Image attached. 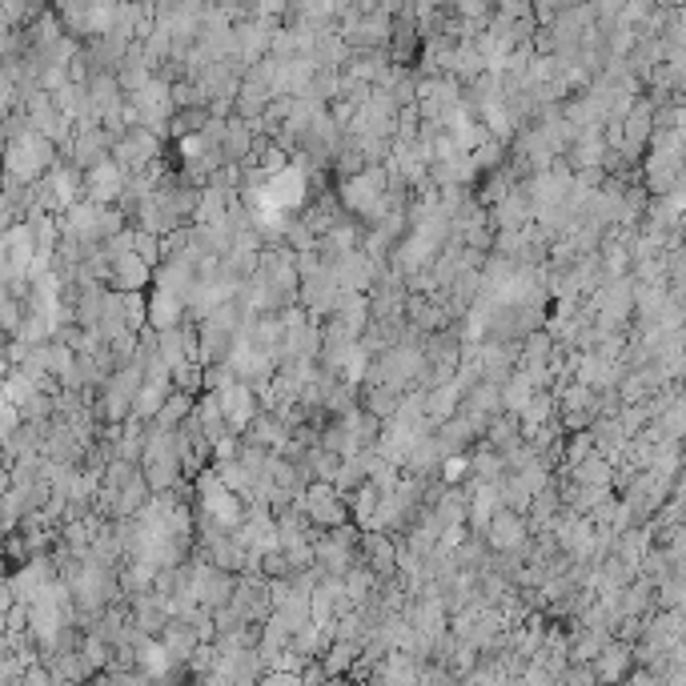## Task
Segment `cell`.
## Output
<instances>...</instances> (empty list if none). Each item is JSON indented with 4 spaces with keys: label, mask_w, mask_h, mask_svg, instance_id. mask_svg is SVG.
<instances>
[{
    "label": "cell",
    "mask_w": 686,
    "mask_h": 686,
    "mask_svg": "<svg viewBox=\"0 0 686 686\" xmlns=\"http://www.w3.org/2000/svg\"><path fill=\"white\" fill-rule=\"evenodd\" d=\"M57 161V145L49 137H41L37 129H25L21 137L5 141V173H0V185H33L37 177H45Z\"/></svg>",
    "instance_id": "obj_1"
},
{
    "label": "cell",
    "mask_w": 686,
    "mask_h": 686,
    "mask_svg": "<svg viewBox=\"0 0 686 686\" xmlns=\"http://www.w3.org/2000/svg\"><path fill=\"white\" fill-rule=\"evenodd\" d=\"M165 153V141L157 137V133H149L145 125H129L113 145H109V157L125 169V173H137V169H145L149 161H157Z\"/></svg>",
    "instance_id": "obj_2"
},
{
    "label": "cell",
    "mask_w": 686,
    "mask_h": 686,
    "mask_svg": "<svg viewBox=\"0 0 686 686\" xmlns=\"http://www.w3.org/2000/svg\"><path fill=\"white\" fill-rule=\"evenodd\" d=\"M229 606L241 622H265L269 610H273V586L269 578L261 574H237L233 582V594H229Z\"/></svg>",
    "instance_id": "obj_3"
},
{
    "label": "cell",
    "mask_w": 686,
    "mask_h": 686,
    "mask_svg": "<svg viewBox=\"0 0 686 686\" xmlns=\"http://www.w3.org/2000/svg\"><path fill=\"white\" fill-rule=\"evenodd\" d=\"M109 145H113V137L105 133L101 121L97 125H73V137H69V145L57 149V157H65L77 169H89V165H97V161L109 157Z\"/></svg>",
    "instance_id": "obj_4"
},
{
    "label": "cell",
    "mask_w": 686,
    "mask_h": 686,
    "mask_svg": "<svg viewBox=\"0 0 686 686\" xmlns=\"http://www.w3.org/2000/svg\"><path fill=\"white\" fill-rule=\"evenodd\" d=\"M125 181H129V173H125L113 157H105V161H97V165L85 169V177H81V197H89V201H97V205H113V201L121 197Z\"/></svg>",
    "instance_id": "obj_5"
},
{
    "label": "cell",
    "mask_w": 686,
    "mask_h": 686,
    "mask_svg": "<svg viewBox=\"0 0 686 686\" xmlns=\"http://www.w3.org/2000/svg\"><path fill=\"white\" fill-rule=\"evenodd\" d=\"M149 281H153V265H145L133 249H125V253H117V257L109 261V277H105L109 289L141 293V289H149Z\"/></svg>",
    "instance_id": "obj_6"
},
{
    "label": "cell",
    "mask_w": 686,
    "mask_h": 686,
    "mask_svg": "<svg viewBox=\"0 0 686 686\" xmlns=\"http://www.w3.org/2000/svg\"><path fill=\"white\" fill-rule=\"evenodd\" d=\"M209 394H217V406H221V414H225V422H229L233 434H241V426L257 414V390H249L237 378L229 386H221V390H209Z\"/></svg>",
    "instance_id": "obj_7"
},
{
    "label": "cell",
    "mask_w": 686,
    "mask_h": 686,
    "mask_svg": "<svg viewBox=\"0 0 686 686\" xmlns=\"http://www.w3.org/2000/svg\"><path fill=\"white\" fill-rule=\"evenodd\" d=\"M526 538H530V522H526V514H514V510L498 506V510H494V518H490V526H486V542H490V550H522V546H526Z\"/></svg>",
    "instance_id": "obj_8"
},
{
    "label": "cell",
    "mask_w": 686,
    "mask_h": 686,
    "mask_svg": "<svg viewBox=\"0 0 686 686\" xmlns=\"http://www.w3.org/2000/svg\"><path fill=\"white\" fill-rule=\"evenodd\" d=\"M181 317H185V297L181 293H169V289H157V285L145 289V325L149 329H169Z\"/></svg>",
    "instance_id": "obj_9"
},
{
    "label": "cell",
    "mask_w": 686,
    "mask_h": 686,
    "mask_svg": "<svg viewBox=\"0 0 686 686\" xmlns=\"http://www.w3.org/2000/svg\"><path fill=\"white\" fill-rule=\"evenodd\" d=\"M590 666H594V678L598 682H622L626 678V670L634 666V654H630V642H622V638H610L594 658H590Z\"/></svg>",
    "instance_id": "obj_10"
},
{
    "label": "cell",
    "mask_w": 686,
    "mask_h": 686,
    "mask_svg": "<svg viewBox=\"0 0 686 686\" xmlns=\"http://www.w3.org/2000/svg\"><path fill=\"white\" fill-rule=\"evenodd\" d=\"M285 438H289V426H285L281 414H273V410H257V414L241 426V442H253V446H265V450H277Z\"/></svg>",
    "instance_id": "obj_11"
},
{
    "label": "cell",
    "mask_w": 686,
    "mask_h": 686,
    "mask_svg": "<svg viewBox=\"0 0 686 686\" xmlns=\"http://www.w3.org/2000/svg\"><path fill=\"white\" fill-rule=\"evenodd\" d=\"M157 642H161V650L173 658V662H185L193 650H197V642H205L181 614H169V622L161 626V634H157Z\"/></svg>",
    "instance_id": "obj_12"
},
{
    "label": "cell",
    "mask_w": 686,
    "mask_h": 686,
    "mask_svg": "<svg viewBox=\"0 0 686 686\" xmlns=\"http://www.w3.org/2000/svg\"><path fill=\"white\" fill-rule=\"evenodd\" d=\"M153 498V490H149V482H145V474H141V466L117 486V506H113V518H133V514H141V506Z\"/></svg>",
    "instance_id": "obj_13"
},
{
    "label": "cell",
    "mask_w": 686,
    "mask_h": 686,
    "mask_svg": "<svg viewBox=\"0 0 686 686\" xmlns=\"http://www.w3.org/2000/svg\"><path fill=\"white\" fill-rule=\"evenodd\" d=\"M586 430H590V442H594V450H598L602 458H610V462H614V458L626 450V442H630V438L622 434L618 418H594Z\"/></svg>",
    "instance_id": "obj_14"
},
{
    "label": "cell",
    "mask_w": 686,
    "mask_h": 686,
    "mask_svg": "<svg viewBox=\"0 0 686 686\" xmlns=\"http://www.w3.org/2000/svg\"><path fill=\"white\" fill-rule=\"evenodd\" d=\"M193 402H197V394H189V390H177V386H169V394H165V402H161V410L149 418L153 426H161V430H173L181 418H189L193 414Z\"/></svg>",
    "instance_id": "obj_15"
},
{
    "label": "cell",
    "mask_w": 686,
    "mask_h": 686,
    "mask_svg": "<svg viewBox=\"0 0 686 686\" xmlns=\"http://www.w3.org/2000/svg\"><path fill=\"white\" fill-rule=\"evenodd\" d=\"M169 386H173L169 378H141V390H137V398H133V414H129V418L149 422V418L161 410V402H165Z\"/></svg>",
    "instance_id": "obj_16"
},
{
    "label": "cell",
    "mask_w": 686,
    "mask_h": 686,
    "mask_svg": "<svg viewBox=\"0 0 686 686\" xmlns=\"http://www.w3.org/2000/svg\"><path fill=\"white\" fill-rule=\"evenodd\" d=\"M398 402H402V390H394V386H358V406L370 410V414L382 418V422L394 418Z\"/></svg>",
    "instance_id": "obj_17"
},
{
    "label": "cell",
    "mask_w": 686,
    "mask_h": 686,
    "mask_svg": "<svg viewBox=\"0 0 686 686\" xmlns=\"http://www.w3.org/2000/svg\"><path fill=\"white\" fill-rule=\"evenodd\" d=\"M610 466H614L610 458H602L598 450H590V454H586V458H578L566 474H570L578 486H610Z\"/></svg>",
    "instance_id": "obj_18"
},
{
    "label": "cell",
    "mask_w": 686,
    "mask_h": 686,
    "mask_svg": "<svg viewBox=\"0 0 686 686\" xmlns=\"http://www.w3.org/2000/svg\"><path fill=\"white\" fill-rule=\"evenodd\" d=\"M141 474H145L153 494H161V490H169V486H177L185 478L177 458H149V462H141Z\"/></svg>",
    "instance_id": "obj_19"
},
{
    "label": "cell",
    "mask_w": 686,
    "mask_h": 686,
    "mask_svg": "<svg viewBox=\"0 0 686 686\" xmlns=\"http://www.w3.org/2000/svg\"><path fill=\"white\" fill-rule=\"evenodd\" d=\"M169 382H173L177 390L201 394V362H197V358H185V362H177V366L169 370Z\"/></svg>",
    "instance_id": "obj_20"
},
{
    "label": "cell",
    "mask_w": 686,
    "mask_h": 686,
    "mask_svg": "<svg viewBox=\"0 0 686 686\" xmlns=\"http://www.w3.org/2000/svg\"><path fill=\"white\" fill-rule=\"evenodd\" d=\"M133 253H137L145 265H157V261H161V237L149 233V229H133Z\"/></svg>",
    "instance_id": "obj_21"
},
{
    "label": "cell",
    "mask_w": 686,
    "mask_h": 686,
    "mask_svg": "<svg viewBox=\"0 0 686 686\" xmlns=\"http://www.w3.org/2000/svg\"><path fill=\"white\" fill-rule=\"evenodd\" d=\"M125 325L137 333L145 325V289L141 293H125Z\"/></svg>",
    "instance_id": "obj_22"
}]
</instances>
